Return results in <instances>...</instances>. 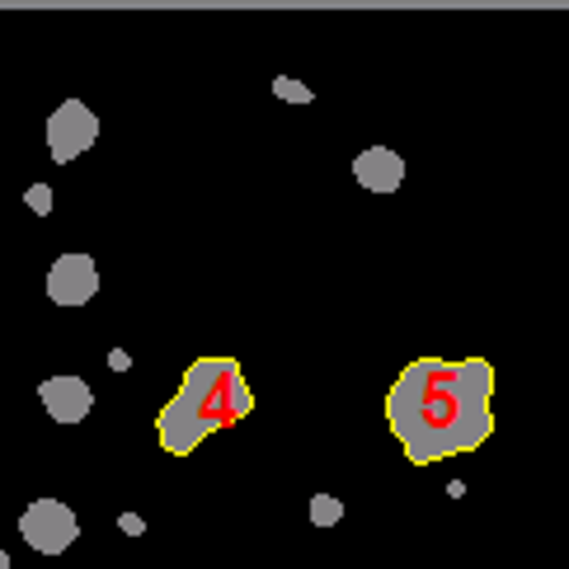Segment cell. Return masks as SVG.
<instances>
[{"label": "cell", "instance_id": "obj_1", "mask_svg": "<svg viewBox=\"0 0 569 569\" xmlns=\"http://www.w3.org/2000/svg\"><path fill=\"white\" fill-rule=\"evenodd\" d=\"M495 368L485 358H419L386 396V419L415 466L476 452L495 433Z\"/></svg>", "mask_w": 569, "mask_h": 569}, {"label": "cell", "instance_id": "obj_2", "mask_svg": "<svg viewBox=\"0 0 569 569\" xmlns=\"http://www.w3.org/2000/svg\"><path fill=\"white\" fill-rule=\"evenodd\" d=\"M250 410H254V396H250V381L240 372V362L236 358H198L184 372L179 396L160 410L156 433H160L166 452L189 457L202 438H212L217 429L246 419Z\"/></svg>", "mask_w": 569, "mask_h": 569}, {"label": "cell", "instance_id": "obj_3", "mask_svg": "<svg viewBox=\"0 0 569 569\" xmlns=\"http://www.w3.org/2000/svg\"><path fill=\"white\" fill-rule=\"evenodd\" d=\"M19 532H24V541L33 546V551L62 556L67 546L80 537V522H76V513H71L62 499H38V503L24 508V518H19Z\"/></svg>", "mask_w": 569, "mask_h": 569}, {"label": "cell", "instance_id": "obj_4", "mask_svg": "<svg viewBox=\"0 0 569 569\" xmlns=\"http://www.w3.org/2000/svg\"><path fill=\"white\" fill-rule=\"evenodd\" d=\"M99 137V118L80 104V99H62V109L48 118V151L57 166H67V160L86 156Z\"/></svg>", "mask_w": 569, "mask_h": 569}, {"label": "cell", "instance_id": "obj_5", "mask_svg": "<svg viewBox=\"0 0 569 569\" xmlns=\"http://www.w3.org/2000/svg\"><path fill=\"white\" fill-rule=\"evenodd\" d=\"M99 292V269L90 254H62L48 269V297L57 307H86Z\"/></svg>", "mask_w": 569, "mask_h": 569}, {"label": "cell", "instance_id": "obj_6", "mask_svg": "<svg viewBox=\"0 0 569 569\" xmlns=\"http://www.w3.org/2000/svg\"><path fill=\"white\" fill-rule=\"evenodd\" d=\"M38 400L48 405V415L57 423H80L94 410V391L80 377H48L43 386H38Z\"/></svg>", "mask_w": 569, "mask_h": 569}, {"label": "cell", "instance_id": "obj_7", "mask_svg": "<svg viewBox=\"0 0 569 569\" xmlns=\"http://www.w3.org/2000/svg\"><path fill=\"white\" fill-rule=\"evenodd\" d=\"M353 179L372 193H396L400 179H405V160L391 147H368L353 160Z\"/></svg>", "mask_w": 569, "mask_h": 569}, {"label": "cell", "instance_id": "obj_8", "mask_svg": "<svg viewBox=\"0 0 569 569\" xmlns=\"http://www.w3.org/2000/svg\"><path fill=\"white\" fill-rule=\"evenodd\" d=\"M339 518H343V503H339V499H330V495H316V499H311V522L335 527Z\"/></svg>", "mask_w": 569, "mask_h": 569}, {"label": "cell", "instance_id": "obj_9", "mask_svg": "<svg viewBox=\"0 0 569 569\" xmlns=\"http://www.w3.org/2000/svg\"><path fill=\"white\" fill-rule=\"evenodd\" d=\"M273 94L292 99V104H311V99H316L307 86H301V80H288V76H282V80H273Z\"/></svg>", "mask_w": 569, "mask_h": 569}, {"label": "cell", "instance_id": "obj_10", "mask_svg": "<svg viewBox=\"0 0 569 569\" xmlns=\"http://www.w3.org/2000/svg\"><path fill=\"white\" fill-rule=\"evenodd\" d=\"M29 208H33L38 217H48V208H52V189H48V184H33V189H29Z\"/></svg>", "mask_w": 569, "mask_h": 569}, {"label": "cell", "instance_id": "obj_11", "mask_svg": "<svg viewBox=\"0 0 569 569\" xmlns=\"http://www.w3.org/2000/svg\"><path fill=\"white\" fill-rule=\"evenodd\" d=\"M0 569H10V556L6 551H0Z\"/></svg>", "mask_w": 569, "mask_h": 569}]
</instances>
